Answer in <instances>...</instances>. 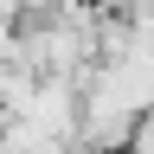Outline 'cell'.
<instances>
[{"label": "cell", "instance_id": "3957f363", "mask_svg": "<svg viewBox=\"0 0 154 154\" xmlns=\"http://www.w3.org/2000/svg\"><path fill=\"white\" fill-rule=\"evenodd\" d=\"M96 13H128V0H90Z\"/></svg>", "mask_w": 154, "mask_h": 154}, {"label": "cell", "instance_id": "6da1fadb", "mask_svg": "<svg viewBox=\"0 0 154 154\" xmlns=\"http://www.w3.org/2000/svg\"><path fill=\"white\" fill-rule=\"evenodd\" d=\"M58 148H64V135L38 128V122H26L13 109H0V154H58Z\"/></svg>", "mask_w": 154, "mask_h": 154}, {"label": "cell", "instance_id": "7a4b0ae2", "mask_svg": "<svg viewBox=\"0 0 154 154\" xmlns=\"http://www.w3.org/2000/svg\"><path fill=\"white\" fill-rule=\"evenodd\" d=\"M122 154H154V103L128 116V141H122Z\"/></svg>", "mask_w": 154, "mask_h": 154}]
</instances>
